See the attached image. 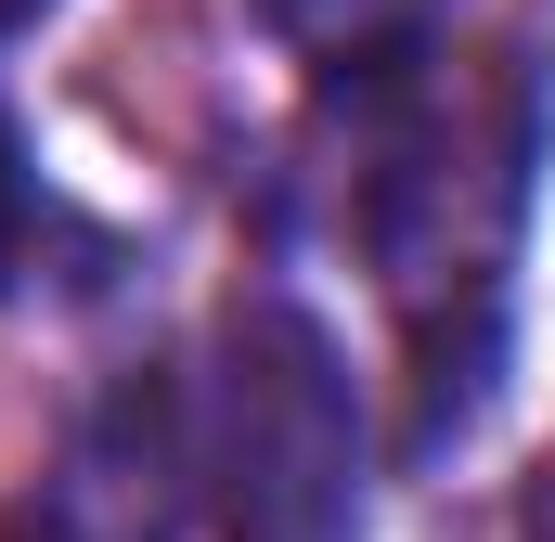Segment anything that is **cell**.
Listing matches in <instances>:
<instances>
[{
    "instance_id": "7a4b0ae2",
    "label": "cell",
    "mask_w": 555,
    "mask_h": 542,
    "mask_svg": "<svg viewBox=\"0 0 555 542\" xmlns=\"http://www.w3.org/2000/svg\"><path fill=\"white\" fill-rule=\"evenodd\" d=\"M259 13H272L323 78H375V65L439 52V13H452V0H259Z\"/></svg>"
},
{
    "instance_id": "5b68a950",
    "label": "cell",
    "mask_w": 555,
    "mask_h": 542,
    "mask_svg": "<svg viewBox=\"0 0 555 542\" xmlns=\"http://www.w3.org/2000/svg\"><path fill=\"white\" fill-rule=\"evenodd\" d=\"M39 13H52V0H0V39H13V26H39Z\"/></svg>"
},
{
    "instance_id": "6da1fadb",
    "label": "cell",
    "mask_w": 555,
    "mask_h": 542,
    "mask_svg": "<svg viewBox=\"0 0 555 542\" xmlns=\"http://www.w3.org/2000/svg\"><path fill=\"white\" fill-rule=\"evenodd\" d=\"M181 478H207L220 542H362V401L310 310H233L181 413Z\"/></svg>"
},
{
    "instance_id": "277c9868",
    "label": "cell",
    "mask_w": 555,
    "mask_h": 542,
    "mask_svg": "<svg viewBox=\"0 0 555 542\" xmlns=\"http://www.w3.org/2000/svg\"><path fill=\"white\" fill-rule=\"evenodd\" d=\"M530 542H555V465H543V491H530Z\"/></svg>"
},
{
    "instance_id": "3957f363",
    "label": "cell",
    "mask_w": 555,
    "mask_h": 542,
    "mask_svg": "<svg viewBox=\"0 0 555 542\" xmlns=\"http://www.w3.org/2000/svg\"><path fill=\"white\" fill-rule=\"evenodd\" d=\"M26 246H39V168H26V130L0 104V284L26 271Z\"/></svg>"
}]
</instances>
